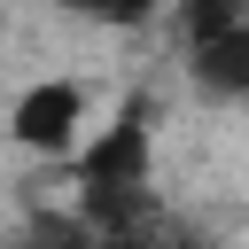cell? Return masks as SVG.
<instances>
[{
	"mask_svg": "<svg viewBox=\"0 0 249 249\" xmlns=\"http://www.w3.org/2000/svg\"><path fill=\"white\" fill-rule=\"evenodd\" d=\"M70 16H86V23H109V31H132V23H148L163 0H62Z\"/></svg>",
	"mask_w": 249,
	"mask_h": 249,
	"instance_id": "obj_5",
	"label": "cell"
},
{
	"mask_svg": "<svg viewBox=\"0 0 249 249\" xmlns=\"http://www.w3.org/2000/svg\"><path fill=\"white\" fill-rule=\"evenodd\" d=\"M241 23H249V0H179V39L187 47H210Z\"/></svg>",
	"mask_w": 249,
	"mask_h": 249,
	"instance_id": "obj_4",
	"label": "cell"
},
{
	"mask_svg": "<svg viewBox=\"0 0 249 249\" xmlns=\"http://www.w3.org/2000/svg\"><path fill=\"white\" fill-rule=\"evenodd\" d=\"M70 179H78V218L93 233L140 226L156 210V195H148V179H156V101L132 93L101 132H86L78 156H70Z\"/></svg>",
	"mask_w": 249,
	"mask_h": 249,
	"instance_id": "obj_1",
	"label": "cell"
},
{
	"mask_svg": "<svg viewBox=\"0 0 249 249\" xmlns=\"http://www.w3.org/2000/svg\"><path fill=\"white\" fill-rule=\"evenodd\" d=\"M187 70L210 101H249V23L210 39V47H187Z\"/></svg>",
	"mask_w": 249,
	"mask_h": 249,
	"instance_id": "obj_3",
	"label": "cell"
},
{
	"mask_svg": "<svg viewBox=\"0 0 249 249\" xmlns=\"http://www.w3.org/2000/svg\"><path fill=\"white\" fill-rule=\"evenodd\" d=\"M8 140H16L23 156L70 163L78 140H86V86H78V78H39V86H23L16 109H8Z\"/></svg>",
	"mask_w": 249,
	"mask_h": 249,
	"instance_id": "obj_2",
	"label": "cell"
}]
</instances>
